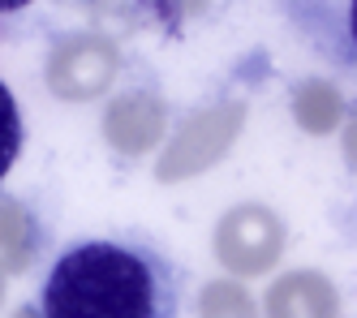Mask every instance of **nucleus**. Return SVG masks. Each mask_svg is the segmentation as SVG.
<instances>
[{
	"label": "nucleus",
	"instance_id": "f257e3e1",
	"mask_svg": "<svg viewBox=\"0 0 357 318\" xmlns=\"http://www.w3.org/2000/svg\"><path fill=\"white\" fill-rule=\"evenodd\" d=\"M185 280L176 262L134 232H104L56 254L39 318H181Z\"/></svg>",
	"mask_w": 357,
	"mask_h": 318
},
{
	"label": "nucleus",
	"instance_id": "f03ea898",
	"mask_svg": "<svg viewBox=\"0 0 357 318\" xmlns=\"http://www.w3.org/2000/svg\"><path fill=\"white\" fill-rule=\"evenodd\" d=\"M22 142H26V129H22V112H17V99L13 91L0 82V185L13 172L17 155H22Z\"/></svg>",
	"mask_w": 357,
	"mask_h": 318
},
{
	"label": "nucleus",
	"instance_id": "7ed1b4c3",
	"mask_svg": "<svg viewBox=\"0 0 357 318\" xmlns=\"http://www.w3.org/2000/svg\"><path fill=\"white\" fill-rule=\"evenodd\" d=\"M31 0H0V13H17V9H26Z\"/></svg>",
	"mask_w": 357,
	"mask_h": 318
}]
</instances>
